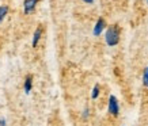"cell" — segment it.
<instances>
[{"instance_id":"cell-8","label":"cell","mask_w":148,"mask_h":126,"mask_svg":"<svg viewBox=\"0 0 148 126\" xmlns=\"http://www.w3.org/2000/svg\"><path fill=\"white\" fill-rule=\"evenodd\" d=\"M99 90H101L99 84H95L94 88H92V92H91V98H92V99H97L99 96Z\"/></svg>"},{"instance_id":"cell-12","label":"cell","mask_w":148,"mask_h":126,"mask_svg":"<svg viewBox=\"0 0 148 126\" xmlns=\"http://www.w3.org/2000/svg\"><path fill=\"white\" fill-rule=\"evenodd\" d=\"M84 3H88V4H91V3H94V0H83Z\"/></svg>"},{"instance_id":"cell-4","label":"cell","mask_w":148,"mask_h":126,"mask_svg":"<svg viewBox=\"0 0 148 126\" xmlns=\"http://www.w3.org/2000/svg\"><path fill=\"white\" fill-rule=\"evenodd\" d=\"M106 26V23H105V19L103 18H99L97 20V25L94 27V35H101V33L103 31V29Z\"/></svg>"},{"instance_id":"cell-11","label":"cell","mask_w":148,"mask_h":126,"mask_svg":"<svg viewBox=\"0 0 148 126\" xmlns=\"http://www.w3.org/2000/svg\"><path fill=\"white\" fill-rule=\"evenodd\" d=\"M87 115H88V110H87V108H86V110H84V114H83V117H87Z\"/></svg>"},{"instance_id":"cell-6","label":"cell","mask_w":148,"mask_h":126,"mask_svg":"<svg viewBox=\"0 0 148 126\" xmlns=\"http://www.w3.org/2000/svg\"><path fill=\"white\" fill-rule=\"evenodd\" d=\"M41 35H42V27L38 26L37 27V30L34 31V35H33V41H32V46L33 48H36L38 45V42L41 40Z\"/></svg>"},{"instance_id":"cell-10","label":"cell","mask_w":148,"mask_h":126,"mask_svg":"<svg viewBox=\"0 0 148 126\" xmlns=\"http://www.w3.org/2000/svg\"><path fill=\"white\" fill-rule=\"evenodd\" d=\"M0 126H5V119H0Z\"/></svg>"},{"instance_id":"cell-9","label":"cell","mask_w":148,"mask_h":126,"mask_svg":"<svg viewBox=\"0 0 148 126\" xmlns=\"http://www.w3.org/2000/svg\"><path fill=\"white\" fill-rule=\"evenodd\" d=\"M143 83L144 86L148 87V67L144 69V73H143Z\"/></svg>"},{"instance_id":"cell-1","label":"cell","mask_w":148,"mask_h":126,"mask_svg":"<svg viewBox=\"0 0 148 126\" xmlns=\"http://www.w3.org/2000/svg\"><path fill=\"white\" fill-rule=\"evenodd\" d=\"M106 44L109 46H116L120 42V27L117 25H113L108 29L106 31Z\"/></svg>"},{"instance_id":"cell-5","label":"cell","mask_w":148,"mask_h":126,"mask_svg":"<svg viewBox=\"0 0 148 126\" xmlns=\"http://www.w3.org/2000/svg\"><path fill=\"white\" fill-rule=\"evenodd\" d=\"M32 87H33V76L29 73V75H26V77H25V84H23V90H25V92L26 94H30V91H32Z\"/></svg>"},{"instance_id":"cell-3","label":"cell","mask_w":148,"mask_h":126,"mask_svg":"<svg viewBox=\"0 0 148 126\" xmlns=\"http://www.w3.org/2000/svg\"><path fill=\"white\" fill-rule=\"evenodd\" d=\"M37 1L38 0H25V3H23V11L25 14H30L32 11H34L37 5Z\"/></svg>"},{"instance_id":"cell-2","label":"cell","mask_w":148,"mask_h":126,"mask_svg":"<svg viewBox=\"0 0 148 126\" xmlns=\"http://www.w3.org/2000/svg\"><path fill=\"white\" fill-rule=\"evenodd\" d=\"M109 113L112 114L113 117H117L120 113V104H118V100L114 95H112L109 98Z\"/></svg>"},{"instance_id":"cell-13","label":"cell","mask_w":148,"mask_h":126,"mask_svg":"<svg viewBox=\"0 0 148 126\" xmlns=\"http://www.w3.org/2000/svg\"><path fill=\"white\" fill-rule=\"evenodd\" d=\"M147 1H148V0H147Z\"/></svg>"},{"instance_id":"cell-7","label":"cell","mask_w":148,"mask_h":126,"mask_svg":"<svg viewBox=\"0 0 148 126\" xmlns=\"http://www.w3.org/2000/svg\"><path fill=\"white\" fill-rule=\"evenodd\" d=\"M7 12H8V7L7 5H0V23L4 20Z\"/></svg>"}]
</instances>
